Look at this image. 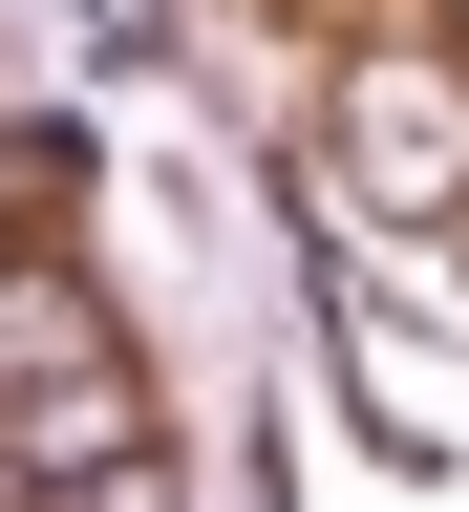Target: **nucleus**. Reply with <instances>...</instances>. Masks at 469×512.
Here are the masks:
<instances>
[{"label": "nucleus", "mask_w": 469, "mask_h": 512, "mask_svg": "<svg viewBox=\"0 0 469 512\" xmlns=\"http://www.w3.org/2000/svg\"><path fill=\"white\" fill-rule=\"evenodd\" d=\"M128 427H150V406H128V363H86V384H43V406H22L43 470H128Z\"/></svg>", "instance_id": "1"}]
</instances>
